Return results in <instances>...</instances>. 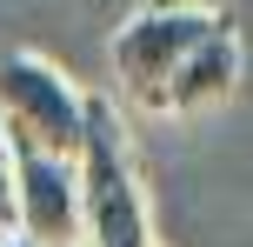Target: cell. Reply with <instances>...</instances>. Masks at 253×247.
<instances>
[{"mask_svg": "<svg viewBox=\"0 0 253 247\" xmlns=\"http://www.w3.org/2000/svg\"><path fill=\"white\" fill-rule=\"evenodd\" d=\"M80 241L87 247H153V221L140 200V174L126 154L114 100L87 94V134H80Z\"/></svg>", "mask_w": 253, "mask_h": 247, "instance_id": "obj_1", "label": "cell"}, {"mask_svg": "<svg viewBox=\"0 0 253 247\" xmlns=\"http://www.w3.org/2000/svg\"><path fill=\"white\" fill-rule=\"evenodd\" d=\"M0 247H40V241H27L20 227H13V234H0Z\"/></svg>", "mask_w": 253, "mask_h": 247, "instance_id": "obj_7", "label": "cell"}, {"mask_svg": "<svg viewBox=\"0 0 253 247\" xmlns=\"http://www.w3.org/2000/svg\"><path fill=\"white\" fill-rule=\"evenodd\" d=\"M233 87H240V34H233V13H220V27H207V34L180 53V67L167 74L160 114H207V107H220Z\"/></svg>", "mask_w": 253, "mask_h": 247, "instance_id": "obj_5", "label": "cell"}, {"mask_svg": "<svg viewBox=\"0 0 253 247\" xmlns=\"http://www.w3.org/2000/svg\"><path fill=\"white\" fill-rule=\"evenodd\" d=\"M0 234H13V141L0 127Z\"/></svg>", "mask_w": 253, "mask_h": 247, "instance_id": "obj_6", "label": "cell"}, {"mask_svg": "<svg viewBox=\"0 0 253 247\" xmlns=\"http://www.w3.org/2000/svg\"><path fill=\"white\" fill-rule=\"evenodd\" d=\"M13 227L40 247L80 241V167H74V154L13 147Z\"/></svg>", "mask_w": 253, "mask_h": 247, "instance_id": "obj_4", "label": "cell"}, {"mask_svg": "<svg viewBox=\"0 0 253 247\" xmlns=\"http://www.w3.org/2000/svg\"><path fill=\"white\" fill-rule=\"evenodd\" d=\"M207 27H220V7H200V0H153L133 20H120V34H114V80H120V94L160 114L167 74L180 67V53Z\"/></svg>", "mask_w": 253, "mask_h": 247, "instance_id": "obj_3", "label": "cell"}, {"mask_svg": "<svg viewBox=\"0 0 253 247\" xmlns=\"http://www.w3.org/2000/svg\"><path fill=\"white\" fill-rule=\"evenodd\" d=\"M0 127L13 147L40 154H80L87 134V94L40 53H0Z\"/></svg>", "mask_w": 253, "mask_h": 247, "instance_id": "obj_2", "label": "cell"}]
</instances>
